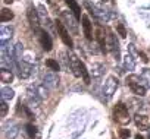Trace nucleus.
<instances>
[{"label": "nucleus", "instance_id": "nucleus-22", "mask_svg": "<svg viewBox=\"0 0 150 139\" xmlns=\"http://www.w3.org/2000/svg\"><path fill=\"white\" fill-rule=\"evenodd\" d=\"M138 54H140V56H141V60H143V61H144V63H147V61H149V59H147V56H146V54H144V53H143V51H140V53H138Z\"/></svg>", "mask_w": 150, "mask_h": 139}, {"label": "nucleus", "instance_id": "nucleus-15", "mask_svg": "<svg viewBox=\"0 0 150 139\" xmlns=\"http://www.w3.org/2000/svg\"><path fill=\"white\" fill-rule=\"evenodd\" d=\"M13 89H11V88H8V87H3L2 88V98L3 100H12L13 98Z\"/></svg>", "mask_w": 150, "mask_h": 139}, {"label": "nucleus", "instance_id": "nucleus-16", "mask_svg": "<svg viewBox=\"0 0 150 139\" xmlns=\"http://www.w3.org/2000/svg\"><path fill=\"white\" fill-rule=\"evenodd\" d=\"M46 66H47V67H50L53 72H57L59 69H60L59 63H57V61H56L54 59H47V60H46Z\"/></svg>", "mask_w": 150, "mask_h": 139}, {"label": "nucleus", "instance_id": "nucleus-19", "mask_svg": "<svg viewBox=\"0 0 150 139\" xmlns=\"http://www.w3.org/2000/svg\"><path fill=\"white\" fill-rule=\"evenodd\" d=\"M129 136H131V132L128 129H121L119 130V138L121 139H128Z\"/></svg>", "mask_w": 150, "mask_h": 139}, {"label": "nucleus", "instance_id": "nucleus-17", "mask_svg": "<svg viewBox=\"0 0 150 139\" xmlns=\"http://www.w3.org/2000/svg\"><path fill=\"white\" fill-rule=\"evenodd\" d=\"M25 130H27V133H28V136H30L31 139L35 138V135H37V127H35L33 123H28V124L25 126Z\"/></svg>", "mask_w": 150, "mask_h": 139}, {"label": "nucleus", "instance_id": "nucleus-5", "mask_svg": "<svg viewBox=\"0 0 150 139\" xmlns=\"http://www.w3.org/2000/svg\"><path fill=\"white\" fill-rule=\"evenodd\" d=\"M38 40H40V44H41V47H43L44 51H50V50H52L53 41H52L50 35H49L44 29H40V31H38Z\"/></svg>", "mask_w": 150, "mask_h": 139}, {"label": "nucleus", "instance_id": "nucleus-7", "mask_svg": "<svg viewBox=\"0 0 150 139\" xmlns=\"http://www.w3.org/2000/svg\"><path fill=\"white\" fill-rule=\"evenodd\" d=\"M28 21H30V25L33 27V29L40 31V29H38V27H40L38 15H37V12H35V9H34L33 6H30V8H28Z\"/></svg>", "mask_w": 150, "mask_h": 139}, {"label": "nucleus", "instance_id": "nucleus-18", "mask_svg": "<svg viewBox=\"0 0 150 139\" xmlns=\"http://www.w3.org/2000/svg\"><path fill=\"white\" fill-rule=\"evenodd\" d=\"M116 29H118V32H119V35L122 37V38H125L127 37V31H125V28H124V25L119 22V24H116Z\"/></svg>", "mask_w": 150, "mask_h": 139}, {"label": "nucleus", "instance_id": "nucleus-6", "mask_svg": "<svg viewBox=\"0 0 150 139\" xmlns=\"http://www.w3.org/2000/svg\"><path fill=\"white\" fill-rule=\"evenodd\" d=\"M81 22H83V31H84L86 38H87L88 41H91V40H93V25H91L88 16H87V15H83Z\"/></svg>", "mask_w": 150, "mask_h": 139}, {"label": "nucleus", "instance_id": "nucleus-2", "mask_svg": "<svg viewBox=\"0 0 150 139\" xmlns=\"http://www.w3.org/2000/svg\"><path fill=\"white\" fill-rule=\"evenodd\" d=\"M113 119L116 123L119 124H128L131 117H129V111H128V107L122 103H118L115 107H113Z\"/></svg>", "mask_w": 150, "mask_h": 139}, {"label": "nucleus", "instance_id": "nucleus-10", "mask_svg": "<svg viewBox=\"0 0 150 139\" xmlns=\"http://www.w3.org/2000/svg\"><path fill=\"white\" fill-rule=\"evenodd\" d=\"M105 29L100 27V25H97V29H96V40L99 41V44H100V47H102V51L105 53L106 51V41H105Z\"/></svg>", "mask_w": 150, "mask_h": 139}, {"label": "nucleus", "instance_id": "nucleus-14", "mask_svg": "<svg viewBox=\"0 0 150 139\" xmlns=\"http://www.w3.org/2000/svg\"><path fill=\"white\" fill-rule=\"evenodd\" d=\"M44 85H47L49 88H54L57 85V78L53 75H47L44 76Z\"/></svg>", "mask_w": 150, "mask_h": 139}, {"label": "nucleus", "instance_id": "nucleus-20", "mask_svg": "<svg viewBox=\"0 0 150 139\" xmlns=\"http://www.w3.org/2000/svg\"><path fill=\"white\" fill-rule=\"evenodd\" d=\"M0 105H2V117H6V113H8V104H6V100L2 98V103H0Z\"/></svg>", "mask_w": 150, "mask_h": 139}, {"label": "nucleus", "instance_id": "nucleus-12", "mask_svg": "<svg viewBox=\"0 0 150 139\" xmlns=\"http://www.w3.org/2000/svg\"><path fill=\"white\" fill-rule=\"evenodd\" d=\"M0 79H2L3 84H11L12 79H13V75H12V72L9 71V69L2 67V71H0Z\"/></svg>", "mask_w": 150, "mask_h": 139}, {"label": "nucleus", "instance_id": "nucleus-3", "mask_svg": "<svg viewBox=\"0 0 150 139\" xmlns=\"http://www.w3.org/2000/svg\"><path fill=\"white\" fill-rule=\"evenodd\" d=\"M118 85H119L118 79H116L115 76H109L108 81H106L105 85H103V94H105L108 98H110V97L115 94V91L118 89Z\"/></svg>", "mask_w": 150, "mask_h": 139}, {"label": "nucleus", "instance_id": "nucleus-4", "mask_svg": "<svg viewBox=\"0 0 150 139\" xmlns=\"http://www.w3.org/2000/svg\"><path fill=\"white\" fill-rule=\"evenodd\" d=\"M56 29H57V34L60 35V38H62V41L71 48V47H74V41H72V38H71V35H69V32L66 31V28L63 27V24L60 22V21H57L56 19Z\"/></svg>", "mask_w": 150, "mask_h": 139}, {"label": "nucleus", "instance_id": "nucleus-21", "mask_svg": "<svg viewBox=\"0 0 150 139\" xmlns=\"http://www.w3.org/2000/svg\"><path fill=\"white\" fill-rule=\"evenodd\" d=\"M16 133H18V127H12V130H9V132L6 133V136H8L9 139H13V138L16 136Z\"/></svg>", "mask_w": 150, "mask_h": 139}, {"label": "nucleus", "instance_id": "nucleus-24", "mask_svg": "<svg viewBox=\"0 0 150 139\" xmlns=\"http://www.w3.org/2000/svg\"><path fill=\"white\" fill-rule=\"evenodd\" d=\"M135 139H144V138H143L141 135H135Z\"/></svg>", "mask_w": 150, "mask_h": 139}, {"label": "nucleus", "instance_id": "nucleus-13", "mask_svg": "<svg viewBox=\"0 0 150 139\" xmlns=\"http://www.w3.org/2000/svg\"><path fill=\"white\" fill-rule=\"evenodd\" d=\"M13 19V12H11L9 9H2V12H0V22H9Z\"/></svg>", "mask_w": 150, "mask_h": 139}, {"label": "nucleus", "instance_id": "nucleus-9", "mask_svg": "<svg viewBox=\"0 0 150 139\" xmlns=\"http://www.w3.org/2000/svg\"><path fill=\"white\" fill-rule=\"evenodd\" d=\"M65 2H66V5L69 6V9L72 10L75 19H78V21H80V19L83 18V15H81V8H80L78 2H77V0H65Z\"/></svg>", "mask_w": 150, "mask_h": 139}, {"label": "nucleus", "instance_id": "nucleus-8", "mask_svg": "<svg viewBox=\"0 0 150 139\" xmlns=\"http://www.w3.org/2000/svg\"><path fill=\"white\" fill-rule=\"evenodd\" d=\"M134 122H135V124L140 130H149V117L147 116L137 113L134 116Z\"/></svg>", "mask_w": 150, "mask_h": 139}, {"label": "nucleus", "instance_id": "nucleus-1", "mask_svg": "<svg viewBox=\"0 0 150 139\" xmlns=\"http://www.w3.org/2000/svg\"><path fill=\"white\" fill-rule=\"evenodd\" d=\"M127 85L129 87V89H131L135 95H140V97L146 95V89H147V87L144 85V81H143L141 76L129 75V76L127 78Z\"/></svg>", "mask_w": 150, "mask_h": 139}, {"label": "nucleus", "instance_id": "nucleus-23", "mask_svg": "<svg viewBox=\"0 0 150 139\" xmlns=\"http://www.w3.org/2000/svg\"><path fill=\"white\" fill-rule=\"evenodd\" d=\"M3 2H5V3H8V5H11V3L13 2V0H3Z\"/></svg>", "mask_w": 150, "mask_h": 139}, {"label": "nucleus", "instance_id": "nucleus-11", "mask_svg": "<svg viewBox=\"0 0 150 139\" xmlns=\"http://www.w3.org/2000/svg\"><path fill=\"white\" fill-rule=\"evenodd\" d=\"M71 69L74 71V75L75 76H81V61L75 57V56H72L71 57Z\"/></svg>", "mask_w": 150, "mask_h": 139}]
</instances>
